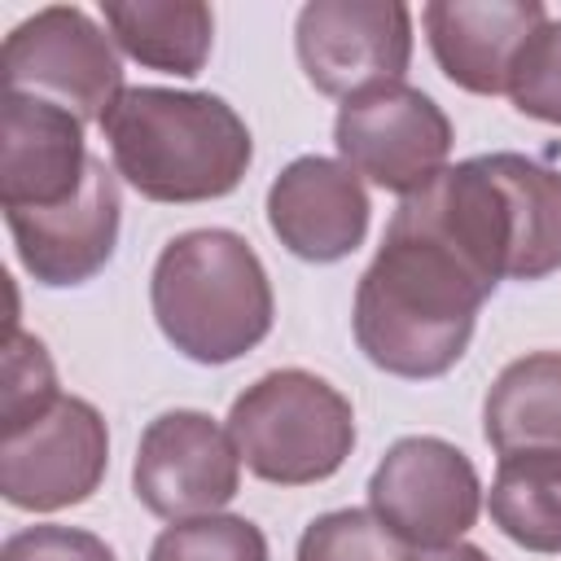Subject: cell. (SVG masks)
Here are the masks:
<instances>
[{
  "label": "cell",
  "instance_id": "obj_22",
  "mask_svg": "<svg viewBox=\"0 0 561 561\" xmlns=\"http://www.w3.org/2000/svg\"><path fill=\"white\" fill-rule=\"evenodd\" d=\"M508 96L526 118L561 127V18H543V26L526 39Z\"/></svg>",
  "mask_w": 561,
  "mask_h": 561
},
{
  "label": "cell",
  "instance_id": "obj_8",
  "mask_svg": "<svg viewBox=\"0 0 561 561\" xmlns=\"http://www.w3.org/2000/svg\"><path fill=\"white\" fill-rule=\"evenodd\" d=\"M478 508L482 482L473 460L434 434L399 438L368 478V513L416 552L460 543Z\"/></svg>",
  "mask_w": 561,
  "mask_h": 561
},
{
  "label": "cell",
  "instance_id": "obj_18",
  "mask_svg": "<svg viewBox=\"0 0 561 561\" xmlns=\"http://www.w3.org/2000/svg\"><path fill=\"white\" fill-rule=\"evenodd\" d=\"M486 508L517 548L561 552V451L500 456Z\"/></svg>",
  "mask_w": 561,
  "mask_h": 561
},
{
  "label": "cell",
  "instance_id": "obj_9",
  "mask_svg": "<svg viewBox=\"0 0 561 561\" xmlns=\"http://www.w3.org/2000/svg\"><path fill=\"white\" fill-rule=\"evenodd\" d=\"M241 486V451L232 434L206 412L175 408L145 425L131 491L162 522L219 513Z\"/></svg>",
  "mask_w": 561,
  "mask_h": 561
},
{
  "label": "cell",
  "instance_id": "obj_20",
  "mask_svg": "<svg viewBox=\"0 0 561 561\" xmlns=\"http://www.w3.org/2000/svg\"><path fill=\"white\" fill-rule=\"evenodd\" d=\"M57 373L39 337L9 329L4 342V390H0V434L13 438L35 425L57 403Z\"/></svg>",
  "mask_w": 561,
  "mask_h": 561
},
{
  "label": "cell",
  "instance_id": "obj_7",
  "mask_svg": "<svg viewBox=\"0 0 561 561\" xmlns=\"http://www.w3.org/2000/svg\"><path fill=\"white\" fill-rule=\"evenodd\" d=\"M4 92H26L70 110L79 123L105 118L123 96L114 39L75 4H48L18 22L0 48Z\"/></svg>",
  "mask_w": 561,
  "mask_h": 561
},
{
  "label": "cell",
  "instance_id": "obj_5",
  "mask_svg": "<svg viewBox=\"0 0 561 561\" xmlns=\"http://www.w3.org/2000/svg\"><path fill=\"white\" fill-rule=\"evenodd\" d=\"M228 434L254 478L272 486H311L346 465L355 447V412L324 377L276 368L232 399Z\"/></svg>",
  "mask_w": 561,
  "mask_h": 561
},
{
  "label": "cell",
  "instance_id": "obj_16",
  "mask_svg": "<svg viewBox=\"0 0 561 561\" xmlns=\"http://www.w3.org/2000/svg\"><path fill=\"white\" fill-rule=\"evenodd\" d=\"M482 434L495 456L561 451V351L522 355L491 381Z\"/></svg>",
  "mask_w": 561,
  "mask_h": 561
},
{
  "label": "cell",
  "instance_id": "obj_10",
  "mask_svg": "<svg viewBox=\"0 0 561 561\" xmlns=\"http://www.w3.org/2000/svg\"><path fill=\"white\" fill-rule=\"evenodd\" d=\"M298 61L316 92L355 96L399 83L412 61V13L399 0H311L294 26Z\"/></svg>",
  "mask_w": 561,
  "mask_h": 561
},
{
  "label": "cell",
  "instance_id": "obj_14",
  "mask_svg": "<svg viewBox=\"0 0 561 561\" xmlns=\"http://www.w3.org/2000/svg\"><path fill=\"white\" fill-rule=\"evenodd\" d=\"M368 193L346 162L307 153L294 158L267 188V228L307 263H337L364 245Z\"/></svg>",
  "mask_w": 561,
  "mask_h": 561
},
{
  "label": "cell",
  "instance_id": "obj_4",
  "mask_svg": "<svg viewBox=\"0 0 561 561\" xmlns=\"http://www.w3.org/2000/svg\"><path fill=\"white\" fill-rule=\"evenodd\" d=\"M162 337L193 364H232L272 333V280L254 245L228 228H193L162 245L149 280Z\"/></svg>",
  "mask_w": 561,
  "mask_h": 561
},
{
  "label": "cell",
  "instance_id": "obj_2",
  "mask_svg": "<svg viewBox=\"0 0 561 561\" xmlns=\"http://www.w3.org/2000/svg\"><path fill=\"white\" fill-rule=\"evenodd\" d=\"M495 289L561 267V171L526 153H478L403 197Z\"/></svg>",
  "mask_w": 561,
  "mask_h": 561
},
{
  "label": "cell",
  "instance_id": "obj_19",
  "mask_svg": "<svg viewBox=\"0 0 561 561\" xmlns=\"http://www.w3.org/2000/svg\"><path fill=\"white\" fill-rule=\"evenodd\" d=\"M149 561H267V539L245 517L206 513V517L171 522L153 539Z\"/></svg>",
  "mask_w": 561,
  "mask_h": 561
},
{
  "label": "cell",
  "instance_id": "obj_1",
  "mask_svg": "<svg viewBox=\"0 0 561 561\" xmlns=\"http://www.w3.org/2000/svg\"><path fill=\"white\" fill-rule=\"evenodd\" d=\"M491 285L403 202L355 285V342L394 377H443L469 346Z\"/></svg>",
  "mask_w": 561,
  "mask_h": 561
},
{
  "label": "cell",
  "instance_id": "obj_15",
  "mask_svg": "<svg viewBox=\"0 0 561 561\" xmlns=\"http://www.w3.org/2000/svg\"><path fill=\"white\" fill-rule=\"evenodd\" d=\"M543 18L539 0H434L421 9L438 70L478 96L508 92L517 57Z\"/></svg>",
  "mask_w": 561,
  "mask_h": 561
},
{
  "label": "cell",
  "instance_id": "obj_21",
  "mask_svg": "<svg viewBox=\"0 0 561 561\" xmlns=\"http://www.w3.org/2000/svg\"><path fill=\"white\" fill-rule=\"evenodd\" d=\"M294 561H408V548L368 508H337L302 530Z\"/></svg>",
  "mask_w": 561,
  "mask_h": 561
},
{
  "label": "cell",
  "instance_id": "obj_17",
  "mask_svg": "<svg viewBox=\"0 0 561 561\" xmlns=\"http://www.w3.org/2000/svg\"><path fill=\"white\" fill-rule=\"evenodd\" d=\"M110 39L140 66L193 79L202 75L215 39V13L202 0H167V4H101Z\"/></svg>",
  "mask_w": 561,
  "mask_h": 561
},
{
  "label": "cell",
  "instance_id": "obj_6",
  "mask_svg": "<svg viewBox=\"0 0 561 561\" xmlns=\"http://www.w3.org/2000/svg\"><path fill=\"white\" fill-rule=\"evenodd\" d=\"M333 145L342 162L399 197L421 193L451 158V118L412 83H373L342 101L333 118Z\"/></svg>",
  "mask_w": 561,
  "mask_h": 561
},
{
  "label": "cell",
  "instance_id": "obj_3",
  "mask_svg": "<svg viewBox=\"0 0 561 561\" xmlns=\"http://www.w3.org/2000/svg\"><path fill=\"white\" fill-rule=\"evenodd\" d=\"M101 131L114 171L140 197L171 206L228 197L254 158L245 118L210 92L123 88Z\"/></svg>",
  "mask_w": 561,
  "mask_h": 561
},
{
  "label": "cell",
  "instance_id": "obj_23",
  "mask_svg": "<svg viewBox=\"0 0 561 561\" xmlns=\"http://www.w3.org/2000/svg\"><path fill=\"white\" fill-rule=\"evenodd\" d=\"M0 561H114V552L79 526H26L4 539Z\"/></svg>",
  "mask_w": 561,
  "mask_h": 561
},
{
  "label": "cell",
  "instance_id": "obj_13",
  "mask_svg": "<svg viewBox=\"0 0 561 561\" xmlns=\"http://www.w3.org/2000/svg\"><path fill=\"white\" fill-rule=\"evenodd\" d=\"M83 123L39 96L4 92L0 110V202L4 210H44L70 202L88 180Z\"/></svg>",
  "mask_w": 561,
  "mask_h": 561
},
{
  "label": "cell",
  "instance_id": "obj_24",
  "mask_svg": "<svg viewBox=\"0 0 561 561\" xmlns=\"http://www.w3.org/2000/svg\"><path fill=\"white\" fill-rule=\"evenodd\" d=\"M408 561H491L482 548L473 543H447V548H430V552H416Z\"/></svg>",
  "mask_w": 561,
  "mask_h": 561
},
{
  "label": "cell",
  "instance_id": "obj_11",
  "mask_svg": "<svg viewBox=\"0 0 561 561\" xmlns=\"http://www.w3.org/2000/svg\"><path fill=\"white\" fill-rule=\"evenodd\" d=\"M110 465V434L101 412L61 394L35 425L0 438V495L26 513H57L83 504Z\"/></svg>",
  "mask_w": 561,
  "mask_h": 561
},
{
  "label": "cell",
  "instance_id": "obj_12",
  "mask_svg": "<svg viewBox=\"0 0 561 561\" xmlns=\"http://www.w3.org/2000/svg\"><path fill=\"white\" fill-rule=\"evenodd\" d=\"M118 219V180L101 158L88 162V180L70 202L44 210H4L22 267L48 289L92 280L114 259Z\"/></svg>",
  "mask_w": 561,
  "mask_h": 561
}]
</instances>
